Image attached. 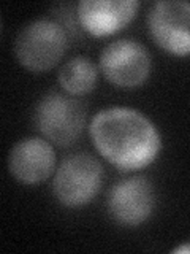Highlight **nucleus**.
<instances>
[{"label": "nucleus", "mask_w": 190, "mask_h": 254, "mask_svg": "<svg viewBox=\"0 0 190 254\" xmlns=\"http://www.w3.org/2000/svg\"><path fill=\"white\" fill-rule=\"evenodd\" d=\"M98 67L106 81L124 89H133L149 78L152 59L147 48L130 38L109 42L100 53Z\"/></svg>", "instance_id": "5"}, {"label": "nucleus", "mask_w": 190, "mask_h": 254, "mask_svg": "<svg viewBox=\"0 0 190 254\" xmlns=\"http://www.w3.org/2000/svg\"><path fill=\"white\" fill-rule=\"evenodd\" d=\"M68 35L60 22L40 18L22 26L14 38L13 51L21 65L34 73L48 71L63 59Z\"/></svg>", "instance_id": "2"}, {"label": "nucleus", "mask_w": 190, "mask_h": 254, "mask_svg": "<svg viewBox=\"0 0 190 254\" xmlns=\"http://www.w3.org/2000/svg\"><path fill=\"white\" fill-rule=\"evenodd\" d=\"M171 253H184V254H189L190 253V242H184L182 245H178L176 248H173Z\"/></svg>", "instance_id": "11"}, {"label": "nucleus", "mask_w": 190, "mask_h": 254, "mask_svg": "<svg viewBox=\"0 0 190 254\" xmlns=\"http://www.w3.org/2000/svg\"><path fill=\"white\" fill-rule=\"evenodd\" d=\"M97 65L86 56H75L63 62L57 73L59 86L68 95H84L92 92L97 84Z\"/></svg>", "instance_id": "10"}, {"label": "nucleus", "mask_w": 190, "mask_h": 254, "mask_svg": "<svg viewBox=\"0 0 190 254\" xmlns=\"http://www.w3.org/2000/svg\"><path fill=\"white\" fill-rule=\"evenodd\" d=\"M157 203L155 188L146 177H130L109 189L106 208L119 226L138 227L152 216Z\"/></svg>", "instance_id": "7"}, {"label": "nucleus", "mask_w": 190, "mask_h": 254, "mask_svg": "<svg viewBox=\"0 0 190 254\" xmlns=\"http://www.w3.org/2000/svg\"><path fill=\"white\" fill-rule=\"evenodd\" d=\"M147 30L154 43L176 58L190 56V2L160 0L147 11Z\"/></svg>", "instance_id": "6"}, {"label": "nucleus", "mask_w": 190, "mask_h": 254, "mask_svg": "<svg viewBox=\"0 0 190 254\" xmlns=\"http://www.w3.org/2000/svg\"><path fill=\"white\" fill-rule=\"evenodd\" d=\"M138 8L137 0H81L76 16L79 26L89 35L108 37L129 26Z\"/></svg>", "instance_id": "9"}, {"label": "nucleus", "mask_w": 190, "mask_h": 254, "mask_svg": "<svg viewBox=\"0 0 190 254\" xmlns=\"http://www.w3.org/2000/svg\"><path fill=\"white\" fill-rule=\"evenodd\" d=\"M89 135L94 148L122 172H137L155 162L162 135L150 119L135 108L109 107L92 118Z\"/></svg>", "instance_id": "1"}, {"label": "nucleus", "mask_w": 190, "mask_h": 254, "mask_svg": "<svg viewBox=\"0 0 190 254\" xmlns=\"http://www.w3.org/2000/svg\"><path fill=\"white\" fill-rule=\"evenodd\" d=\"M34 124L42 137L55 146H70L86 127L84 107L76 99L60 92H48L38 100Z\"/></svg>", "instance_id": "4"}, {"label": "nucleus", "mask_w": 190, "mask_h": 254, "mask_svg": "<svg viewBox=\"0 0 190 254\" xmlns=\"http://www.w3.org/2000/svg\"><path fill=\"white\" fill-rule=\"evenodd\" d=\"M103 165L91 154H70L59 164L52 177V194L67 208L91 203L103 185Z\"/></svg>", "instance_id": "3"}, {"label": "nucleus", "mask_w": 190, "mask_h": 254, "mask_svg": "<svg viewBox=\"0 0 190 254\" xmlns=\"http://www.w3.org/2000/svg\"><path fill=\"white\" fill-rule=\"evenodd\" d=\"M55 151L51 141L43 137H27L8 153V172L21 185L34 186L45 183L55 172Z\"/></svg>", "instance_id": "8"}]
</instances>
